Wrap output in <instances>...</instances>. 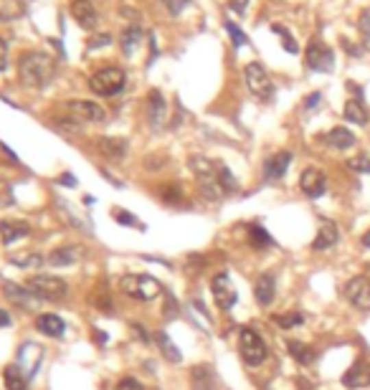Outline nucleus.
Returning a JSON list of instances; mask_svg holds the SVG:
<instances>
[{"label": "nucleus", "instance_id": "nucleus-1", "mask_svg": "<svg viewBox=\"0 0 370 390\" xmlns=\"http://www.w3.org/2000/svg\"><path fill=\"white\" fill-rule=\"evenodd\" d=\"M190 170H193L195 183H198V191H201L203 198L221 200L226 193L236 191V178L223 162L208 160L203 155H193L190 158Z\"/></svg>", "mask_w": 370, "mask_h": 390}, {"label": "nucleus", "instance_id": "nucleus-2", "mask_svg": "<svg viewBox=\"0 0 370 390\" xmlns=\"http://www.w3.org/2000/svg\"><path fill=\"white\" fill-rule=\"evenodd\" d=\"M18 76L28 89H43L56 76V58L41 51H28L18 61Z\"/></svg>", "mask_w": 370, "mask_h": 390}, {"label": "nucleus", "instance_id": "nucleus-3", "mask_svg": "<svg viewBox=\"0 0 370 390\" xmlns=\"http://www.w3.org/2000/svg\"><path fill=\"white\" fill-rule=\"evenodd\" d=\"M119 289L122 294H127L130 299H137V302H152V299L160 297V282L152 279L147 274H125L119 279Z\"/></svg>", "mask_w": 370, "mask_h": 390}, {"label": "nucleus", "instance_id": "nucleus-4", "mask_svg": "<svg viewBox=\"0 0 370 390\" xmlns=\"http://www.w3.org/2000/svg\"><path fill=\"white\" fill-rule=\"evenodd\" d=\"M64 119H71L74 125H94V122H104L107 112L97 104V101H86V99H71L61 104Z\"/></svg>", "mask_w": 370, "mask_h": 390}, {"label": "nucleus", "instance_id": "nucleus-5", "mask_svg": "<svg viewBox=\"0 0 370 390\" xmlns=\"http://www.w3.org/2000/svg\"><path fill=\"white\" fill-rule=\"evenodd\" d=\"M127 84V74L119 66H104L99 71H94L92 79H89V89L99 97H114L125 89Z\"/></svg>", "mask_w": 370, "mask_h": 390}, {"label": "nucleus", "instance_id": "nucleus-6", "mask_svg": "<svg viewBox=\"0 0 370 390\" xmlns=\"http://www.w3.org/2000/svg\"><path fill=\"white\" fill-rule=\"evenodd\" d=\"M238 352H241V357H244V363L249 367L264 365V360L269 357L267 342L261 340V334L256 330H249V327H244L238 332Z\"/></svg>", "mask_w": 370, "mask_h": 390}, {"label": "nucleus", "instance_id": "nucleus-7", "mask_svg": "<svg viewBox=\"0 0 370 390\" xmlns=\"http://www.w3.org/2000/svg\"><path fill=\"white\" fill-rule=\"evenodd\" d=\"M244 82L254 97H259V99H264V101H269L271 97H274V84H271V79H269V71H267L264 64H259V61L246 64Z\"/></svg>", "mask_w": 370, "mask_h": 390}, {"label": "nucleus", "instance_id": "nucleus-8", "mask_svg": "<svg viewBox=\"0 0 370 390\" xmlns=\"http://www.w3.org/2000/svg\"><path fill=\"white\" fill-rule=\"evenodd\" d=\"M28 289L34 291L38 299H49V302H61L66 299L69 287L64 279L59 276H51V274H36L28 279Z\"/></svg>", "mask_w": 370, "mask_h": 390}, {"label": "nucleus", "instance_id": "nucleus-9", "mask_svg": "<svg viewBox=\"0 0 370 390\" xmlns=\"http://www.w3.org/2000/svg\"><path fill=\"white\" fill-rule=\"evenodd\" d=\"M304 64H307V69H312V71H320V74H325V71H332V66H335L332 49H330V46H325L322 41H310V46H307V53H304Z\"/></svg>", "mask_w": 370, "mask_h": 390}, {"label": "nucleus", "instance_id": "nucleus-10", "mask_svg": "<svg viewBox=\"0 0 370 390\" xmlns=\"http://www.w3.org/2000/svg\"><path fill=\"white\" fill-rule=\"evenodd\" d=\"M210 291H213V299H216L219 309H223V312H228V309L236 304V299H238V294H236V287L231 284L228 274H223V271L210 279Z\"/></svg>", "mask_w": 370, "mask_h": 390}, {"label": "nucleus", "instance_id": "nucleus-11", "mask_svg": "<svg viewBox=\"0 0 370 390\" xmlns=\"http://www.w3.org/2000/svg\"><path fill=\"white\" fill-rule=\"evenodd\" d=\"M345 299L360 312L370 309V279L368 276H355L345 284Z\"/></svg>", "mask_w": 370, "mask_h": 390}, {"label": "nucleus", "instance_id": "nucleus-12", "mask_svg": "<svg viewBox=\"0 0 370 390\" xmlns=\"http://www.w3.org/2000/svg\"><path fill=\"white\" fill-rule=\"evenodd\" d=\"M299 188H302V193L307 198L317 200L328 191V178H325V173L317 170V167H307L302 173V178H299Z\"/></svg>", "mask_w": 370, "mask_h": 390}, {"label": "nucleus", "instance_id": "nucleus-13", "mask_svg": "<svg viewBox=\"0 0 370 390\" xmlns=\"http://www.w3.org/2000/svg\"><path fill=\"white\" fill-rule=\"evenodd\" d=\"M69 10H71V18H74L84 31H92L94 25H97V21H99V13H97L92 0H71V3H69Z\"/></svg>", "mask_w": 370, "mask_h": 390}, {"label": "nucleus", "instance_id": "nucleus-14", "mask_svg": "<svg viewBox=\"0 0 370 390\" xmlns=\"http://www.w3.org/2000/svg\"><path fill=\"white\" fill-rule=\"evenodd\" d=\"M289 165H292V152L282 149V152L271 155V158L264 162V178H267L269 183H277V180L284 178V173L289 170Z\"/></svg>", "mask_w": 370, "mask_h": 390}, {"label": "nucleus", "instance_id": "nucleus-15", "mask_svg": "<svg viewBox=\"0 0 370 390\" xmlns=\"http://www.w3.org/2000/svg\"><path fill=\"white\" fill-rule=\"evenodd\" d=\"M97 152H99L104 160L119 162V160H125L127 155V142L122 140V137H97Z\"/></svg>", "mask_w": 370, "mask_h": 390}, {"label": "nucleus", "instance_id": "nucleus-16", "mask_svg": "<svg viewBox=\"0 0 370 390\" xmlns=\"http://www.w3.org/2000/svg\"><path fill=\"white\" fill-rule=\"evenodd\" d=\"M147 119H150V125L155 130H160L165 125V119H168V104H165L158 89H152L150 97H147Z\"/></svg>", "mask_w": 370, "mask_h": 390}, {"label": "nucleus", "instance_id": "nucleus-17", "mask_svg": "<svg viewBox=\"0 0 370 390\" xmlns=\"http://www.w3.org/2000/svg\"><path fill=\"white\" fill-rule=\"evenodd\" d=\"M343 385L350 390H362L370 385V365L368 363H355L353 367H347L343 375Z\"/></svg>", "mask_w": 370, "mask_h": 390}, {"label": "nucleus", "instance_id": "nucleus-18", "mask_svg": "<svg viewBox=\"0 0 370 390\" xmlns=\"http://www.w3.org/2000/svg\"><path fill=\"white\" fill-rule=\"evenodd\" d=\"M254 297H256L259 307H269L271 302H274V297H277V279H274V274H261L256 279Z\"/></svg>", "mask_w": 370, "mask_h": 390}, {"label": "nucleus", "instance_id": "nucleus-19", "mask_svg": "<svg viewBox=\"0 0 370 390\" xmlns=\"http://www.w3.org/2000/svg\"><path fill=\"white\" fill-rule=\"evenodd\" d=\"M36 327L46 337H61L66 332V324H64V319L59 315H38L36 317Z\"/></svg>", "mask_w": 370, "mask_h": 390}, {"label": "nucleus", "instance_id": "nucleus-20", "mask_svg": "<svg viewBox=\"0 0 370 390\" xmlns=\"http://www.w3.org/2000/svg\"><path fill=\"white\" fill-rule=\"evenodd\" d=\"M28 233H31V226L25 223V221H0V239H3L5 246L28 236Z\"/></svg>", "mask_w": 370, "mask_h": 390}, {"label": "nucleus", "instance_id": "nucleus-21", "mask_svg": "<svg viewBox=\"0 0 370 390\" xmlns=\"http://www.w3.org/2000/svg\"><path fill=\"white\" fill-rule=\"evenodd\" d=\"M3 291H5V297H8L10 302H16L21 307H36V304H38V297H36L34 291L23 289V287H18V284H5Z\"/></svg>", "mask_w": 370, "mask_h": 390}, {"label": "nucleus", "instance_id": "nucleus-22", "mask_svg": "<svg viewBox=\"0 0 370 390\" xmlns=\"http://www.w3.org/2000/svg\"><path fill=\"white\" fill-rule=\"evenodd\" d=\"M286 350H289V355L295 357L299 365H312V363L317 360V350L304 345V342L299 340H289L286 342Z\"/></svg>", "mask_w": 370, "mask_h": 390}, {"label": "nucleus", "instance_id": "nucleus-23", "mask_svg": "<svg viewBox=\"0 0 370 390\" xmlns=\"http://www.w3.org/2000/svg\"><path fill=\"white\" fill-rule=\"evenodd\" d=\"M325 142L335 149H350L355 145V134L347 127H335V130H330L325 134Z\"/></svg>", "mask_w": 370, "mask_h": 390}, {"label": "nucleus", "instance_id": "nucleus-24", "mask_svg": "<svg viewBox=\"0 0 370 390\" xmlns=\"http://www.w3.org/2000/svg\"><path fill=\"white\" fill-rule=\"evenodd\" d=\"M79 256H82V251L76 249V246H61V249H53L49 254V261L51 266H71L79 261Z\"/></svg>", "mask_w": 370, "mask_h": 390}, {"label": "nucleus", "instance_id": "nucleus-25", "mask_svg": "<svg viewBox=\"0 0 370 390\" xmlns=\"http://www.w3.org/2000/svg\"><path fill=\"white\" fill-rule=\"evenodd\" d=\"M337 239H340L337 226L335 223H325L320 228V233H317V239L312 241V249H314V251H328V249H332V246H335Z\"/></svg>", "mask_w": 370, "mask_h": 390}, {"label": "nucleus", "instance_id": "nucleus-26", "mask_svg": "<svg viewBox=\"0 0 370 390\" xmlns=\"http://www.w3.org/2000/svg\"><path fill=\"white\" fill-rule=\"evenodd\" d=\"M3 382L8 390H28V375L21 370V365H8L3 370Z\"/></svg>", "mask_w": 370, "mask_h": 390}, {"label": "nucleus", "instance_id": "nucleus-27", "mask_svg": "<svg viewBox=\"0 0 370 390\" xmlns=\"http://www.w3.org/2000/svg\"><path fill=\"white\" fill-rule=\"evenodd\" d=\"M345 119L347 122H353V125H360V127L368 125V109H365V104L360 101V97L345 101Z\"/></svg>", "mask_w": 370, "mask_h": 390}, {"label": "nucleus", "instance_id": "nucleus-28", "mask_svg": "<svg viewBox=\"0 0 370 390\" xmlns=\"http://www.w3.org/2000/svg\"><path fill=\"white\" fill-rule=\"evenodd\" d=\"M140 43H143V28H140V25H130V28H125L122 36H119V46H122V51H125L127 56L135 53V49Z\"/></svg>", "mask_w": 370, "mask_h": 390}, {"label": "nucleus", "instance_id": "nucleus-29", "mask_svg": "<svg viewBox=\"0 0 370 390\" xmlns=\"http://www.w3.org/2000/svg\"><path fill=\"white\" fill-rule=\"evenodd\" d=\"M10 264L21 266V269H36V266L43 264V256L38 251H16V254H10L8 256Z\"/></svg>", "mask_w": 370, "mask_h": 390}, {"label": "nucleus", "instance_id": "nucleus-30", "mask_svg": "<svg viewBox=\"0 0 370 390\" xmlns=\"http://www.w3.org/2000/svg\"><path fill=\"white\" fill-rule=\"evenodd\" d=\"M155 342L160 345L162 355L168 357L170 363H180V360H183V357H180V350H177L175 345L170 342V337H168V334H165V332H155Z\"/></svg>", "mask_w": 370, "mask_h": 390}, {"label": "nucleus", "instance_id": "nucleus-31", "mask_svg": "<svg viewBox=\"0 0 370 390\" xmlns=\"http://www.w3.org/2000/svg\"><path fill=\"white\" fill-rule=\"evenodd\" d=\"M193 385L198 390H210V385H213V370L206 365L193 367Z\"/></svg>", "mask_w": 370, "mask_h": 390}, {"label": "nucleus", "instance_id": "nucleus-32", "mask_svg": "<svg viewBox=\"0 0 370 390\" xmlns=\"http://www.w3.org/2000/svg\"><path fill=\"white\" fill-rule=\"evenodd\" d=\"M274 322L279 327H284V330H292V327H299L304 322V315L302 312H284V315H277L274 317Z\"/></svg>", "mask_w": 370, "mask_h": 390}, {"label": "nucleus", "instance_id": "nucleus-33", "mask_svg": "<svg viewBox=\"0 0 370 390\" xmlns=\"http://www.w3.org/2000/svg\"><path fill=\"white\" fill-rule=\"evenodd\" d=\"M249 241H251L256 249H261V246H271V243H274L271 241V236L264 231L261 226H251V228H249Z\"/></svg>", "mask_w": 370, "mask_h": 390}, {"label": "nucleus", "instance_id": "nucleus-34", "mask_svg": "<svg viewBox=\"0 0 370 390\" xmlns=\"http://www.w3.org/2000/svg\"><path fill=\"white\" fill-rule=\"evenodd\" d=\"M92 304L97 309H101V312H110L112 309V297H110V291L104 289V287H99V289H94L92 291Z\"/></svg>", "mask_w": 370, "mask_h": 390}, {"label": "nucleus", "instance_id": "nucleus-35", "mask_svg": "<svg viewBox=\"0 0 370 390\" xmlns=\"http://www.w3.org/2000/svg\"><path fill=\"white\" fill-rule=\"evenodd\" d=\"M160 198L170 206H177V203H183V191H180V185H162Z\"/></svg>", "mask_w": 370, "mask_h": 390}, {"label": "nucleus", "instance_id": "nucleus-36", "mask_svg": "<svg viewBox=\"0 0 370 390\" xmlns=\"http://www.w3.org/2000/svg\"><path fill=\"white\" fill-rule=\"evenodd\" d=\"M347 167H350L353 173L370 175V158L368 155H355V158L347 160Z\"/></svg>", "mask_w": 370, "mask_h": 390}, {"label": "nucleus", "instance_id": "nucleus-37", "mask_svg": "<svg viewBox=\"0 0 370 390\" xmlns=\"http://www.w3.org/2000/svg\"><path fill=\"white\" fill-rule=\"evenodd\" d=\"M271 31H274V34H279V36H282V46H284V49L289 51V53H297V51H299V46H297V41H295V38H292V34H289L286 28H282V25H271Z\"/></svg>", "mask_w": 370, "mask_h": 390}, {"label": "nucleus", "instance_id": "nucleus-38", "mask_svg": "<svg viewBox=\"0 0 370 390\" xmlns=\"http://www.w3.org/2000/svg\"><path fill=\"white\" fill-rule=\"evenodd\" d=\"M226 31L231 34V41H234V46H244L246 43V34L238 28L236 23H231V21H226Z\"/></svg>", "mask_w": 370, "mask_h": 390}, {"label": "nucleus", "instance_id": "nucleus-39", "mask_svg": "<svg viewBox=\"0 0 370 390\" xmlns=\"http://www.w3.org/2000/svg\"><path fill=\"white\" fill-rule=\"evenodd\" d=\"M114 390H145V385L137 380V378H130V375H125L122 380H117Z\"/></svg>", "mask_w": 370, "mask_h": 390}, {"label": "nucleus", "instance_id": "nucleus-40", "mask_svg": "<svg viewBox=\"0 0 370 390\" xmlns=\"http://www.w3.org/2000/svg\"><path fill=\"white\" fill-rule=\"evenodd\" d=\"M13 206V191H10L8 180H0V208Z\"/></svg>", "mask_w": 370, "mask_h": 390}, {"label": "nucleus", "instance_id": "nucleus-41", "mask_svg": "<svg viewBox=\"0 0 370 390\" xmlns=\"http://www.w3.org/2000/svg\"><path fill=\"white\" fill-rule=\"evenodd\" d=\"M360 31H362V41L368 43L370 46V10H362V16H360Z\"/></svg>", "mask_w": 370, "mask_h": 390}, {"label": "nucleus", "instance_id": "nucleus-42", "mask_svg": "<svg viewBox=\"0 0 370 390\" xmlns=\"http://www.w3.org/2000/svg\"><path fill=\"white\" fill-rule=\"evenodd\" d=\"M162 3L168 5V10L173 13V16H177V13H180V10H183L185 5L190 3V0H162Z\"/></svg>", "mask_w": 370, "mask_h": 390}, {"label": "nucleus", "instance_id": "nucleus-43", "mask_svg": "<svg viewBox=\"0 0 370 390\" xmlns=\"http://www.w3.org/2000/svg\"><path fill=\"white\" fill-rule=\"evenodd\" d=\"M114 221H119V223H125V226H137L135 218L127 216V210H122V208H114Z\"/></svg>", "mask_w": 370, "mask_h": 390}, {"label": "nucleus", "instance_id": "nucleus-44", "mask_svg": "<svg viewBox=\"0 0 370 390\" xmlns=\"http://www.w3.org/2000/svg\"><path fill=\"white\" fill-rule=\"evenodd\" d=\"M8 66V43H5V38L0 36V71Z\"/></svg>", "mask_w": 370, "mask_h": 390}, {"label": "nucleus", "instance_id": "nucleus-45", "mask_svg": "<svg viewBox=\"0 0 370 390\" xmlns=\"http://www.w3.org/2000/svg\"><path fill=\"white\" fill-rule=\"evenodd\" d=\"M246 5H249V0H228V8L234 10V13H244Z\"/></svg>", "mask_w": 370, "mask_h": 390}, {"label": "nucleus", "instance_id": "nucleus-46", "mask_svg": "<svg viewBox=\"0 0 370 390\" xmlns=\"http://www.w3.org/2000/svg\"><path fill=\"white\" fill-rule=\"evenodd\" d=\"M165 317H175V299L168 297V302H165Z\"/></svg>", "mask_w": 370, "mask_h": 390}, {"label": "nucleus", "instance_id": "nucleus-47", "mask_svg": "<svg viewBox=\"0 0 370 390\" xmlns=\"http://www.w3.org/2000/svg\"><path fill=\"white\" fill-rule=\"evenodd\" d=\"M10 322H13V319H10L8 312H5V309H0V327H8Z\"/></svg>", "mask_w": 370, "mask_h": 390}, {"label": "nucleus", "instance_id": "nucleus-48", "mask_svg": "<svg viewBox=\"0 0 370 390\" xmlns=\"http://www.w3.org/2000/svg\"><path fill=\"white\" fill-rule=\"evenodd\" d=\"M317 101H320V92H314L312 97H307V101H304V104H307V107H317Z\"/></svg>", "mask_w": 370, "mask_h": 390}, {"label": "nucleus", "instance_id": "nucleus-49", "mask_svg": "<svg viewBox=\"0 0 370 390\" xmlns=\"http://www.w3.org/2000/svg\"><path fill=\"white\" fill-rule=\"evenodd\" d=\"M132 330H135V332L140 334V340H143V342H150V337L145 334V330H143V327H140V324H132Z\"/></svg>", "mask_w": 370, "mask_h": 390}, {"label": "nucleus", "instance_id": "nucleus-50", "mask_svg": "<svg viewBox=\"0 0 370 390\" xmlns=\"http://www.w3.org/2000/svg\"><path fill=\"white\" fill-rule=\"evenodd\" d=\"M362 246H365V249H370V228L362 233Z\"/></svg>", "mask_w": 370, "mask_h": 390}]
</instances>
